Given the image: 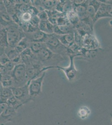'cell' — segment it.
Masks as SVG:
<instances>
[{
	"mask_svg": "<svg viewBox=\"0 0 112 125\" xmlns=\"http://www.w3.org/2000/svg\"><path fill=\"white\" fill-rule=\"evenodd\" d=\"M34 55L36 58L44 67H48L49 69L58 66L60 62L64 61L65 58L62 55L53 53L47 47Z\"/></svg>",
	"mask_w": 112,
	"mask_h": 125,
	"instance_id": "obj_1",
	"label": "cell"
},
{
	"mask_svg": "<svg viewBox=\"0 0 112 125\" xmlns=\"http://www.w3.org/2000/svg\"><path fill=\"white\" fill-rule=\"evenodd\" d=\"M8 46L14 48L22 39L25 37V33L18 24L14 22L6 28Z\"/></svg>",
	"mask_w": 112,
	"mask_h": 125,
	"instance_id": "obj_2",
	"label": "cell"
},
{
	"mask_svg": "<svg viewBox=\"0 0 112 125\" xmlns=\"http://www.w3.org/2000/svg\"><path fill=\"white\" fill-rule=\"evenodd\" d=\"M10 73L14 81L13 87L22 86L29 81L26 75V65L23 62L16 65Z\"/></svg>",
	"mask_w": 112,
	"mask_h": 125,
	"instance_id": "obj_3",
	"label": "cell"
},
{
	"mask_svg": "<svg viewBox=\"0 0 112 125\" xmlns=\"http://www.w3.org/2000/svg\"><path fill=\"white\" fill-rule=\"evenodd\" d=\"M46 46L49 50L55 54H59L65 58L67 55V48L60 42L54 34L48 35L45 42Z\"/></svg>",
	"mask_w": 112,
	"mask_h": 125,
	"instance_id": "obj_4",
	"label": "cell"
},
{
	"mask_svg": "<svg viewBox=\"0 0 112 125\" xmlns=\"http://www.w3.org/2000/svg\"><path fill=\"white\" fill-rule=\"evenodd\" d=\"M46 73V71H44L39 77L29 81L28 91L32 100L40 95L42 92L43 83L45 77Z\"/></svg>",
	"mask_w": 112,
	"mask_h": 125,
	"instance_id": "obj_5",
	"label": "cell"
},
{
	"mask_svg": "<svg viewBox=\"0 0 112 125\" xmlns=\"http://www.w3.org/2000/svg\"><path fill=\"white\" fill-rule=\"evenodd\" d=\"M80 46L87 50L101 49V44L93 33H86L82 37Z\"/></svg>",
	"mask_w": 112,
	"mask_h": 125,
	"instance_id": "obj_6",
	"label": "cell"
},
{
	"mask_svg": "<svg viewBox=\"0 0 112 125\" xmlns=\"http://www.w3.org/2000/svg\"><path fill=\"white\" fill-rule=\"evenodd\" d=\"M29 81L24 85L11 88L13 95L23 104H25L32 101L28 91Z\"/></svg>",
	"mask_w": 112,
	"mask_h": 125,
	"instance_id": "obj_7",
	"label": "cell"
},
{
	"mask_svg": "<svg viewBox=\"0 0 112 125\" xmlns=\"http://www.w3.org/2000/svg\"><path fill=\"white\" fill-rule=\"evenodd\" d=\"M70 58V62L69 65L66 67H60L59 65L54 67V68H57L59 70H61L64 72L67 79L69 81H73L77 76V70L75 67L74 63V58L77 56L73 55H68Z\"/></svg>",
	"mask_w": 112,
	"mask_h": 125,
	"instance_id": "obj_8",
	"label": "cell"
},
{
	"mask_svg": "<svg viewBox=\"0 0 112 125\" xmlns=\"http://www.w3.org/2000/svg\"><path fill=\"white\" fill-rule=\"evenodd\" d=\"M112 5L100 3L98 10L92 20L94 24L100 19L104 18H112Z\"/></svg>",
	"mask_w": 112,
	"mask_h": 125,
	"instance_id": "obj_9",
	"label": "cell"
},
{
	"mask_svg": "<svg viewBox=\"0 0 112 125\" xmlns=\"http://www.w3.org/2000/svg\"><path fill=\"white\" fill-rule=\"evenodd\" d=\"M17 114L16 110L8 106L0 114V125H5L8 123L13 121Z\"/></svg>",
	"mask_w": 112,
	"mask_h": 125,
	"instance_id": "obj_10",
	"label": "cell"
},
{
	"mask_svg": "<svg viewBox=\"0 0 112 125\" xmlns=\"http://www.w3.org/2000/svg\"><path fill=\"white\" fill-rule=\"evenodd\" d=\"M48 35V34H46L39 30L33 33H25V36L31 42H41L45 43Z\"/></svg>",
	"mask_w": 112,
	"mask_h": 125,
	"instance_id": "obj_11",
	"label": "cell"
},
{
	"mask_svg": "<svg viewBox=\"0 0 112 125\" xmlns=\"http://www.w3.org/2000/svg\"><path fill=\"white\" fill-rule=\"evenodd\" d=\"M54 34L62 44L67 48H69L75 43V36L74 33L68 34L58 35Z\"/></svg>",
	"mask_w": 112,
	"mask_h": 125,
	"instance_id": "obj_12",
	"label": "cell"
},
{
	"mask_svg": "<svg viewBox=\"0 0 112 125\" xmlns=\"http://www.w3.org/2000/svg\"><path fill=\"white\" fill-rule=\"evenodd\" d=\"M100 5V3L98 0H89L87 9V16L93 20Z\"/></svg>",
	"mask_w": 112,
	"mask_h": 125,
	"instance_id": "obj_13",
	"label": "cell"
},
{
	"mask_svg": "<svg viewBox=\"0 0 112 125\" xmlns=\"http://www.w3.org/2000/svg\"><path fill=\"white\" fill-rule=\"evenodd\" d=\"M75 27L70 23L63 26H56L54 27V33L62 35L74 33Z\"/></svg>",
	"mask_w": 112,
	"mask_h": 125,
	"instance_id": "obj_14",
	"label": "cell"
},
{
	"mask_svg": "<svg viewBox=\"0 0 112 125\" xmlns=\"http://www.w3.org/2000/svg\"><path fill=\"white\" fill-rule=\"evenodd\" d=\"M54 26L48 20L40 21L38 24V29L39 31L48 35L54 33Z\"/></svg>",
	"mask_w": 112,
	"mask_h": 125,
	"instance_id": "obj_15",
	"label": "cell"
},
{
	"mask_svg": "<svg viewBox=\"0 0 112 125\" xmlns=\"http://www.w3.org/2000/svg\"><path fill=\"white\" fill-rule=\"evenodd\" d=\"M89 0H85L84 3L77 6H73V9L77 13L80 21L88 17L87 15V9Z\"/></svg>",
	"mask_w": 112,
	"mask_h": 125,
	"instance_id": "obj_16",
	"label": "cell"
},
{
	"mask_svg": "<svg viewBox=\"0 0 112 125\" xmlns=\"http://www.w3.org/2000/svg\"><path fill=\"white\" fill-rule=\"evenodd\" d=\"M12 16L7 11L0 12V25L4 28L8 27L14 23Z\"/></svg>",
	"mask_w": 112,
	"mask_h": 125,
	"instance_id": "obj_17",
	"label": "cell"
},
{
	"mask_svg": "<svg viewBox=\"0 0 112 125\" xmlns=\"http://www.w3.org/2000/svg\"><path fill=\"white\" fill-rule=\"evenodd\" d=\"M65 15L69 23L75 28L80 22V19L74 9L67 12Z\"/></svg>",
	"mask_w": 112,
	"mask_h": 125,
	"instance_id": "obj_18",
	"label": "cell"
},
{
	"mask_svg": "<svg viewBox=\"0 0 112 125\" xmlns=\"http://www.w3.org/2000/svg\"><path fill=\"white\" fill-rule=\"evenodd\" d=\"M31 42L25 36L17 44L14 49L19 54H20L24 51L29 48Z\"/></svg>",
	"mask_w": 112,
	"mask_h": 125,
	"instance_id": "obj_19",
	"label": "cell"
},
{
	"mask_svg": "<svg viewBox=\"0 0 112 125\" xmlns=\"http://www.w3.org/2000/svg\"><path fill=\"white\" fill-rule=\"evenodd\" d=\"M0 82L3 88H12L14 87V81L10 73L1 76Z\"/></svg>",
	"mask_w": 112,
	"mask_h": 125,
	"instance_id": "obj_20",
	"label": "cell"
},
{
	"mask_svg": "<svg viewBox=\"0 0 112 125\" xmlns=\"http://www.w3.org/2000/svg\"><path fill=\"white\" fill-rule=\"evenodd\" d=\"M45 48H47L45 43L41 42H31L29 47V48L34 54H37Z\"/></svg>",
	"mask_w": 112,
	"mask_h": 125,
	"instance_id": "obj_21",
	"label": "cell"
},
{
	"mask_svg": "<svg viewBox=\"0 0 112 125\" xmlns=\"http://www.w3.org/2000/svg\"><path fill=\"white\" fill-rule=\"evenodd\" d=\"M59 0H41V7L45 10H50L55 8Z\"/></svg>",
	"mask_w": 112,
	"mask_h": 125,
	"instance_id": "obj_22",
	"label": "cell"
},
{
	"mask_svg": "<svg viewBox=\"0 0 112 125\" xmlns=\"http://www.w3.org/2000/svg\"><path fill=\"white\" fill-rule=\"evenodd\" d=\"M100 49L96 50H87L81 47L80 50V55L87 59H91L96 57Z\"/></svg>",
	"mask_w": 112,
	"mask_h": 125,
	"instance_id": "obj_23",
	"label": "cell"
},
{
	"mask_svg": "<svg viewBox=\"0 0 112 125\" xmlns=\"http://www.w3.org/2000/svg\"><path fill=\"white\" fill-rule=\"evenodd\" d=\"M12 95L11 88H3V91L0 94V104L7 103L8 100Z\"/></svg>",
	"mask_w": 112,
	"mask_h": 125,
	"instance_id": "obj_24",
	"label": "cell"
},
{
	"mask_svg": "<svg viewBox=\"0 0 112 125\" xmlns=\"http://www.w3.org/2000/svg\"><path fill=\"white\" fill-rule=\"evenodd\" d=\"M7 47L8 44L6 28L0 25V47L5 48Z\"/></svg>",
	"mask_w": 112,
	"mask_h": 125,
	"instance_id": "obj_25",
	"label": "cell"
},
{
	"mask_svg": "<svg viewBox=\"0 0 112 125\" xmlns=\"http://www.w3.org/2000/svg\"><path fill=\"white\" fill-rule=\"evenodd\" d=\"M7 103L9 106L14 108L16 111L23 105V104L13 95L10 97L8 100Z\"/></svg>",
	"mask_w": 112,
	"mask_h": 125,
	"instance_id": "obj_26",
	"label": "cell"
},
{
	"mask_svg": "<svg viewBox=\"0 0 112 125\" xmlns=\"http://www.w3.org/2000/svg\"><path fill=\"white\" fill-rule=\"evenodd\" d=\"M4 53L12 61H13L20 55L15 50L14 48L8 46L5 48Z\"/></svg>",
	"mask_w": 112,
	"mask_h": 125,
	"instance_id": "obj_27",
	"label": "cell"
},
{
	"mask_svg": "<svg viewBox=\"0 0 112 125\" xmlns=\"http://www.w3.org/2000/svg\"><path fill=\"white\" fill-rule=\"evenodd\" d=\"M40 21H46L48 19V16L46 10H42L39 11L37 15Z\"/></svg>",
	"mask_w": 112,
	"mask_h": 125,
	"instance_id": "obj_28",
	"label": "cell"
},
{
	"mask_svg": "<svg viewBox=\"0 0 112 125\" xmlns=\"http://www.w3.org/2000/svg\"><path fill=\"white\" fill-rule=\"evenodd\" d=\"M10 72L7 70L5 67L0 64V75H6L10 73Z\"/></svg>",
	"mask_w": 112,
	"mask_h": 125,
	"instance_id": "obj_29",
	"label": "cell"
},
{
	"mask_svg": "<svg viewBox=\"0 0 112 125\" xmlns=\"http://www.w3.org/2000/svg\"><path fill=\"white\" fill-rule=\"evenodd\" d=\"M8 106L9 105L7 103L0 104V114L7 108Z\"/></svg>",
	"mask_w": 112,
	"mask_h": 125,
	"instance_id": "obj_30",
	"label": "cell"
},
{
	"mask_svg": "<svg viewBox=\"0 0 112 125\" xmlns=\"http://www.w3.org/2000/svg\"><path fill=\"white\" fill-rule=\"evenodd\" d=\"M6 11L3 0H0V12Z\"/></svg>",
	"mask_w": 112,
	"mask_h": 125,
	"instance_id": "obj_31",
	"label": "cell"
},
{
	"mask_svg": "<svg viewBox=\"0 0 112 125\" xmlns=\"http://www.w3.org/2000/svg\"><path fill=\"white\" fill-rule=\"evenodd\" d=\"M1 75H0V80H1Z\"/></svg>",
	"mask_w": 112,
	"mask_h": 125,
	"instance_id": "obj_32",
	"label": "cell"
}]
</instances>
